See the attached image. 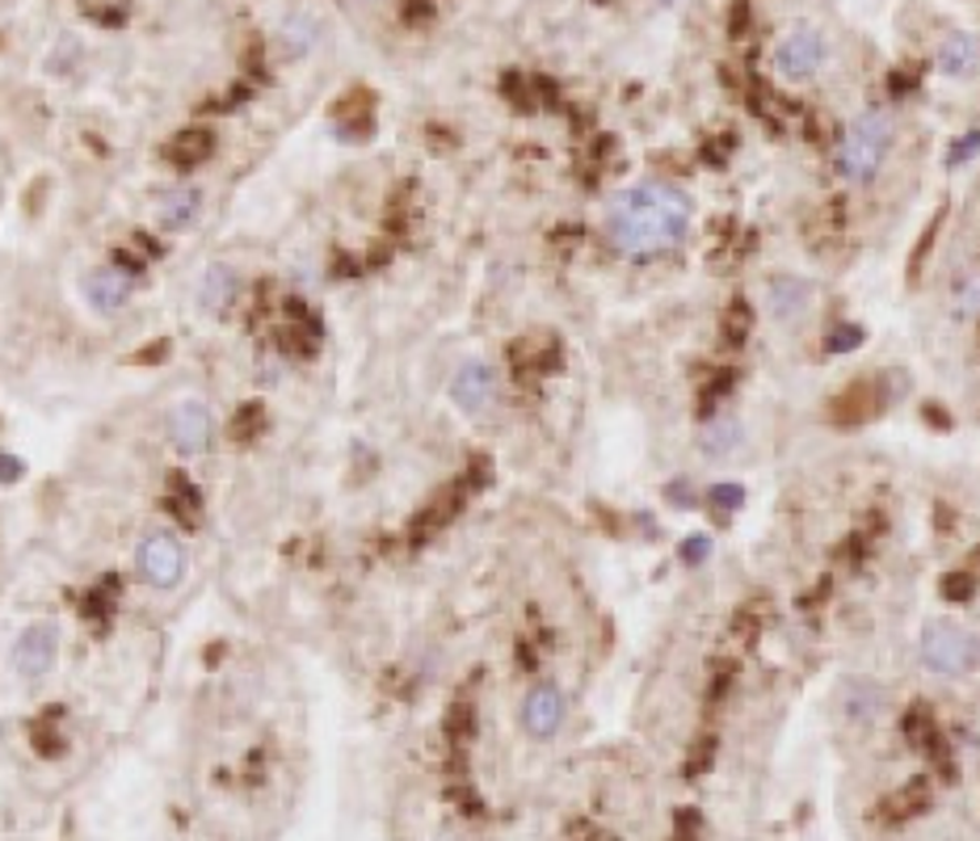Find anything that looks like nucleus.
Returning a JSON list of instances; mask_svg holds the SVG:
<instances>
[{"instance_id": "nucleus-21", "label": "nucleus", "mask_w": 980, "mask_h": 841, "mask_svg": "<svg viewBox=\"0 0 980 841\" xmlns=\"http://www.w3.org/2000/svg\"><path fill=\"white\" fill-rule=\"evenodd\" d=\"M746 501V488L741 484H720V488H711V505H720V509H741Z\"/></svg>"}, {"instance_id": "nucleus-12", "label": "nucleus", "mask_w": 980, "mask_h": 841, "mask_svg": "<svg viewBox=\"0 0 980 841\" xmlns=\"http://www.w3.org/2000/svg\"><path fill=\"white\" fill-rule=\"evenodd\" d=\"M767 303H770V315H774L779 324H795V320H804L812 308V282L795 278V273H783V278L770 282Z\"/></svg>"}, {"instance_id": "nucleus-7", "label": "nucleus", "mask_w": 980, "mask_h": 841, "mask_svg": "<svg viewBox=\"0 0 980 841\" xmlns=\"http://www.w3.org/2000/svg\"><path fill=\"white\" fill-rule=\"evenodd\" d=\"M450 404L463 413V417H484L492 404H497V371L489 362L471 357L463 362L455 378H450Z\"/></svg>"}, {"instance_id": "nucleus-22", "label": "nucleus", "mask_w": 980, "mask_h": 841, "mask_svg": "<svg viewBox=\"0 0 980 841\" xmlns=\"http://www.w3.org/2000/svg\"><path fill=\"white\" fill-rule=\"evenodd\" d=\"M682 560H686V564H703V560H707V539H699V534H695V539H686Z\"/></svg>"}, {"instance_id": "nucleus-18", "label": "nucleus", "mask_w": 980, "mask_h": 841, "mask_svg": "<svg viewBox=\"0 0 980 841\" xmlns=\"http://www.w3.org/2000/svg\"><path fill=\"white\" fill-rule=\"evenodd\" d=\"M951 312H956L959 320H980V273L959 282L956 299H951Z\"/></svg>"}, {"instance_id": "nucleus-5", "label": "nucleus", "mask_w": 980, "mask_h": 841, "mask_svg": "<svg viewBox=\"0 0 980 841\" xmlns=\"http://www.w3.org/2000/svg\"><path fill=\"white\" fill-rule=\"evenodd\" d=\"M135 568H139L144 585L169 593L186 581L190 556H186V543L173 530H152V534H144V543L135 547Z\"/></svg>"}, {"instance_id": "nucleus-3", "label": "nucleus", "mask_w": 980, "mask_h": 841, "mask_svg": "<svg viewBox=\"0 0 980 841\" xmlns=\"http://www.w3.org/2000/svg\"><path fill=\"white\" fill-rule=\"evenodd\" d=\"M917 661H921V669L935 673V677H968L980 665L977 631H968L963 623L935 619L917 635Z\"/></svg>"}, {"instance_id": "nucleus-2", "label": "nucleus", "mask_w": 980, "mask_h": 841, "mask_svg": "<svg viewBox=\"0 0 980 841\" xmlns=\"http://www.w3.org/2000/svg\"><path fill=\"white\" fill-rule=\"evenodd\" d=\"M896 144V123L888 110H863L851 123V131L837 144V177L851 186H867L875 173L884 168L888 152Z\"/></svg>"}, {"instance_id": "nucleus-1", "label": "nucleus", "mask_w": 980, "mask_h": 841, "mask_svg": "<svg viewBox=\"0 0 980 841\" xmlns=\"http://www.w3.org/2000/svg\"><path fill=\"white\" fill-rule=\"evenodd\" d=\"M690 219H695V207L682 189L665 181H639L611 203L606 236L623 257H661L682 245Z\"/></svg>"}, {"instance_id": "nucleus-19", "label": "nucleus", "mask_w": 980, "mask_h": 841, "mask_svg": "<svg viewBox=\"0 0 980 841\" xmlns=\"http://www.w3.org/2000/svg\"><path fill=\"white\" fill-rule=\"evenodd\" d=\"M207 147H211V135H207V131H202V135L190 131V135H181V139L173 144V156H177V160H202Z\"/></svg>"}, {"instance_id": "nucleus-4", "label": "nucleus", "mask_w": 980, "mask_h": 841, "mask_svg": "<svg viewBox=\"0 0 980 841\" xmlns=\"http://www.w3.org/2000/svg\"><path fill=\"white\" fill-rule=\"evenodd\" d=\"M830 55L833 46L825 30L812 21H795L791 30H783V39L774 42V72L788 84H809L825 72Z\"/></svg>"}, {"instance_id": "nucleus-15", "label": "nucleus", "mask_w": 980, "mask_h": 841, "mask_svg": "<svg viewBox=\"0 0 980 841\" xmlns=\"http://www.w3.org/2000/svg\"><path fill=\"white\" fill-rule=\"evenodd\" d=\"M198 210H202V194H198L194 186H177V189H169L165 203H160V224L173 231H181L198 219Z\"/></svg>"}, {"instance_id": "nucleus-14", "label": "nucleus", "mask_w": 980, "mask_h": 841, "mask_svg": "<svg viewBox=\"0 0 980 841\" xmlns=\"http://www.w3.org/2000/svg\"><path fill=\"white\" fill-rule=\"evenodd\" d=\"M842 712L851 724H872L875 715L884 712V686L872 677H851L842 691Z\"/></svg>"}, {"instance_id": "nucleus-6", "label": "nucleus", "mask_w": 980, "mask_h": 841, "mask_svg": "<svg viewBox=\"0 0 980 841\" xmlns=\"http://www.w3.org/2000/svg\"><path fill=\"white\" fill-rule=\"evenodd\" d=\"M55 661H60V627H55L51 619L30 623V627H22V635L13 640V669H18V677H25V682L46 677V673L55 669Z\"/></svg>"}, {"instance_id": "nucleus-9", "label": "nucleus", "mask_w": 980, "mask_h": 841, "mask_svg": "<svg viewBox=\"0 0 980 841\" xmlns=\"http://www.w3.org/2000/svg\"><path fill=\"white\" fill-rule=\"evenodd\" d=\"M211 434H215V420H211V408H207L202 399H181L169 413V442L186 459L202 455V450L211 446Z\"/></svg>"}, {"instance_id": "nucleus-23", "label": "nucleus", "mask_w": 980, "mask_h": 841, "mask_svg": "<svg viewBox=\"0 0 980 841\" xmlns=\"http://www.w3.org/2000/svg\"><path fill=\"white\" fill-rule=\"evenodd\" d=\"M22 480V459L18 455H0V484Z\"/></svg>"}, {"instance_id": "nucleus-16", "label": "nucleus", "mask_w": 980, "mask_h": 841, "mask_svg": "<svg viewBox=\"0 0 980 841\" xmlns=\"http://www.w3.org/2000/svg\"><path fill=\"white\" fill-rule=\"evenodd\" d=\"M741 442H746V429H741V420H732V417L707 420L703 434H699V446H703V455H711V459H724V455H732Z\"/></svg>"}, {"instance_id": "nucleus-8", "label": "nucleus", "mask_w": 980, "mask_h": 841, "mask_svg": "<svg viewBox=\"0 0 980 841\" xmlns=\"http://www.w3.org/2000/svg\"><path fill=\"white\" fill-rule=\"evenodd\" d=\"M564 715H569V703H564V691L555 682H534L522 698V728L534 740H552L564 728Z\"/></svg>"}, {"instance_id": "nucleus-17", "label": "nucleus", "mask_w": 980, "mask_h": 841, "mask_svg": "<svg viewBox=\"0 0 980 841\" xmlns=\"http://www.w3.org/2000/svg\"><path fill=\"white\" fill-rule=\"evenodd\" d=\"M282 42L291 55H307L312 46L320 42V21L312 13H295V18L282 21Z\"/></svg>"}, {"instance_id": "nucleus-20", "label": "nucleus", "mask_w": 980, "mask_h": 841, "mask_svg": "<svg viewBox=\"0 0 980 841\" xmlns=\"http://www.w3.org/2000/svg\"><path fill=\"white\" fill-rule=\"evenodd\" d=\"M977 152H980V131H972V135H963V139H956V144L947 147V165L951 168L968 165Z\"/></svg>"}, {"instance_id": "nucleus-11", "label": "nucleus", "mask_w": 980, "mask_h": 841, "mask_svg": "<svg viewBox=\"0 0 980 841\" xmlns=\"http://www.w3.org/2000/svg\"><path fill=\"white\" fill-rule=\"evenodd\" d=\"M935 63H938V72L951 76V81L977 76L980 72V34H972V30H951L947 39L938 42Z\"/></svg>"}, {"instance_id": "nucleus-10", "label": "nucleus", "mask_w": 980, "mask_h": 841, "mask_svg": "<svg viewBox=\"0 0 980 841\" xmlns=\"http://www.w3.org/2000/svg\"><path fill=\"white\" fill-rule=\"evenodd\" d=\"M81 294H85V303L93 312H123L131 299V273H123L118 266H97V270H88L81 278Z\"/></svg>"}, {"instance_id": "nucleus-13", "label": "nucleus", "mask_w": 980, "mask_h": 841, "mask_svg": "<svg viewBox=\"0 0 980 841\" xmlns=\"http://www.w3.org/2000/svg\"><path fill=\"white\" fill-rule=\"evenodd\" d=\"M236 287H240V278H236L232 266L211 261V266L202 270V278H198V312L223 315L228 312V303L236 299Z\"/></svg>"}]
</instances>
